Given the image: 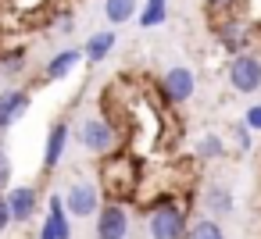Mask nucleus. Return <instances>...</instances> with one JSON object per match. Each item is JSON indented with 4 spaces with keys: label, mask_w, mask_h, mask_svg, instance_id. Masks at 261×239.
<instances>
[{
    "label": "nucleus",
    "mask_w": 261,
    "mask_h": 239,
    "mask_svg": "<svg viewBox=\"0 0 261 239\" xmlns=\"http://www.w3.org/2000/svg\"><path fill=\"white\" fill-rule=\"evenodd\" d=\"M65 207L72 218H97V211L104 207V193L97 178H75L65 193Z\"/></svg>",
    "instance_id": "obj_5"
},
{
    "label": "nucleus",
    "mask_w": 261,
    "mask_h": 239,
    "mask_svg": "<svg viewBox=\"0 0 261 239\" xmlns=\"http://www.w3.org/2000/svg\"><path fill=\"white\" fill-rule=\"evenodd\" d=\"M29 104H33V93L22 86H11L0 93V136H8V129L29 111Z\"/></svg>",
    "instance_id": "obj_12"
},
{
    "label": "nucleus",
    "mask_w": 261,
    "mask_h": 239,
    "mask_svg": "<svg viewBox=\"0 0 261 239\" xmlns=\"http://www.w3.org/2000/svg\"><path fill=\"white\" fill-rule=\"evenodd\" d=\"M186 239H225V228L215 221V218H193L190 221V232H186Z\"/></svg>",
    "instance_id": "obj_20"
},
{
    "label": "nucleus",
    "mask_w": 261,
    "mask_h": 239,
    "mask_svg": "<svg viewBox=\"0 0 261 239\" xmlns=\"http://www.w3.org/2000/svg\"><path fill=\"white\" fill-rule=\"evenodd\" d=\"M36 239H72V214H68L61 193H50L47 196V214L40 221Z\"/></svg>",
    "instance_id": "obj_7"
},
{
    "label": "nucleus",
    "mask_w": 261,
    "mask_h": 239,
    "mask_svg": "<svg viewBox=\"0 0 261 239\" xmlns=\"http://www.w3.org/2000/svg\"><path fill=\"white\" fill-rule=\"evenodd\" d=\"M140 182H143V164L136 154L129 150H115L108 157H100V168H97V186L104 193V200H115V203H125L140 193Z\"/></svg>",
    "instance_id": "obj_2"
},
{
    "label": "nucleus",
    "mask_w": 261,
    "mask_h": 239,
    "mask_svg": "<svg viewBox=\"0 0 261 239\" xmlns=\"http://www.w3.org/2000/svg\"><path fill=\"white\" fill-rule=\"evenodd\" d=\"M11 189V157H8V146L0 143V193Z\"/></svg>",
    "instance_id": "obj_23"
},
{
    "label": "nucleus",
    "mask_w": 261,
    "mask_h": 239,
    "mask_svg": "<svg viewBox=\"0 0 261 239\" xmlns=\"http://www.w3.org/2000/svg\"><path fill=\"white\" fill-rule=\"evenodd\" d=\"M58 29H61V33H72V29H75V15H72V11H65V15L58 18Z\"/></svg>",
    "instance_id": "obj_26"
},
{
    "label": "nucleus",
    "mask_w": 261,
    "mask_h": 239,
    "mask_svg": "<svg viewBox=\"0 0 261 239\" xmlns=\"http://www.w3.org/2000/svg\"><path fill=\"white\" fill-rule=\"evenodd\" d=\"M225 79H229V86H232L236 93H243V97L257 93V89H261V57H257V54H236V57H229Z\"/></svg>",
    "instance_id": "obj_6"
},
{
    "label": "nucleus",
    "mask_w": 261,
    "mask_h": 239,
    "mask_svg": "<svg viewBox=\"0 0 261 239\" xmlns=\"http://www.w3.org/2000/svg\"><path fill=\"white\" fill-rule=\"evenodd\" d=\"M193 93H197V75H193L186 65H175V68H168V72L161 75V97H165V104L179 107V104H186Z\"/></svg>",
    "instance_id": "obj_8"
},
{
    "label": "nucleus",
    "mask_w": 261,
    "mask_h": 239,
    "mask_svg": "<svg viewBox=\"0 0 261 239\" xmlns=\"http://www.w3.org/2000/svg\"><path fill=\"white\" fill-rule=\"evenodd\" d=\"M211 33L218 40V47L236 57V54H250L254 47V25L236 11V15H222V18H211Z\"/></svg>",
    "instance_id": "obj_4"
},
{
    "label": "nucleus",
    "mask_w": 261,
    "mask_h": 239,
    "mask_svg": "<svg viewBox=\"0 0 261 239\" xmlns=\"http://www.w3.org/2000/svg\"><path fill=\"white\" fill-rule=\"evenodd\" d=\"M229 157V139L218 132H204L197 139V161H222Z\"/></svg>",
    "instance_id": "obj_16"
},
{
    "label": "nucleus",
    "mask_w": 261,
    "mask_h": 239,
    "mask_svg": "<svg viewBox=\"0 0 261 239\" xmlns=\"http://www.w3.org/2000/svg\"><path fill=\"white\" fill-rule=\"evenodd\" d=\"M0 72L18 79L25 72V47H0Z\"/></svg>",
    "instance_id": "obj_19"
},
{
    "label": "nucleus",
    "mask_w": 261,
    "mask_h": 239,
    "mask_svg": "<svg viewBox=\"0 0 261 239\" xmlns=\"http://www.w3.org/2000/svg\"><path fill=\"white\" fill-rule=\"evenodd\" d=\"M8 207H11V218L15 225H29L36 214H40V189L36 186H11L4 193Z\"/></svg>",
    "instance_id": "obj_11"
},
{
    "label": "nucleus",
    "mask_w": 261,
    "mask_h": 239,
    "mask_svg": "<svg viewBox=\"0 0 261 239\" xmlns=\"http://www.w3.org/2000/svg\"><path fill=\"white\" fill-rule=\"evenodd\" d=\"M79 61H83V50L79 47H65V50H58L47 65H43V75H40V82L43 86H50V82H61V79H68L75 68H79Z\"/></svg>",
    "instance_id": "obj_13"
},
{
    "label": "nucleus",
    "mask_w": 261,
    "mask_h": 239,
    "mask_svg": "<svg viewBox=\"0 0 261 239\" xmlns=\"http://www.w3.org/2000/svg\"><path fill=\"white\" fill-rule=\"evenodd\" d=\"M75 139L83 143L86 154L108 157V154H115L122 146V129H118V122L111 114H86L79 122V129H75Z\"/></svg>",
    "instance_id": "obj_3"
},
{
    "label": "nucleus",
    "mask_w": 261,
    "mask_h": 239,
    "mask_svg": "<svg viewBox=\"0 0 261 239\" xmlns=\"http://www.w3.org/2000/svg\"><path fill=\"white\" fill-rule=\"evenodd\" d=\"M0 79H4V72H0Z\"/></svg>",
    "instance_id": "obj_27"
},
{
    "label": "nucleus",
    "mask_w": 261,
    "mask_h": 239,
    "mask_svg": "<svg viewBox=\"0 0 261 239\" xmlns=\"http://www.w3.org/2000/svg\"><path fill=\"white\" fill-rule=\"evenodd\" d=\"M243 125H247L250 132H261V104H250V107L243 111Z\"/></svg>",
    "instance_id": "obj_24"
},
{
    "label": "nucleus",
    "mask_w": 261,
    "mask_h": 239,
    "mask_svg": "<svg viewBox=\"0 0 261 239\" xmlns=\"http://www.w3.org/2000/svg\"><path fill=\"white\" fill-rule=\"evenodd\" d=\"M204 211H207V218H225V214H232V189L229 186H222V182H207L204 186Z\"/></svg>",
    "instance_id": "obj_14"
},
{
    "label": "nucleus",
    "mask_w": 261,
    "mask_h": 239,
    "mask_svg": "<svg viewBox=\"0 0 261 239\" xmlns=\"http://www.w3.org/2000/svg\"><path fill=\"white\" fill-rule=\"evenodd\" d=\"M11 225H15V218H11V207H8L4 193H0V235H4V232H8Z\"/></svg>",
    "instance_id": "obj_25"
},
{
    "label": "nucleus",
    "mask_w": 261,
    "mask_h": 239,
    "mask_svg": "<svg viewBox=\"0 0 261 239\" xmlns=\"http://www.w3.org/2000/svg\"><path fill=\"white\" fill-rule=\"evenodd\" d=\"M68 139H72V122L68 118H58L50 129H47V143H43V175L58 171L65 150H68Z\"/></svg>",
    "instance_id": "obj_10"
},
{
    "label": "nucleus",
    "mask_w": 261,
    "mask_h": 239,
    "mask_svg": "<svg viewBox=\"0 0 261 239\" xmlns=\"http://www.w3.org/2000/svg\"><path fill=\"white\" fill-rule=\"evenodd\" d=\"M115 43H118V36H115V29H100V33H93L86 43H83V61H90V65H100L111 50H115Z\"/></svg>",
    "instance_id": "obj_15"
},
{
    "label": "nucleus",
    "mask_w": 261,
    "mask_h": 239,
    "mask_svg": "<svg viewBox=\"0 0 261 239\" xmlns=\"http://www.w3.org/2000/svg\"><path fill=\"white\" fill-rule=\"evenodd\" d=\"M147 232L150 239H186L190 232V196H179L175 189H165L143 203Z\"/></svg>",
    "instance_id": "obj_1"
},
{
    "label": "nucleus",
    "mask_w": 261,
    "mask_h": 239,
    "mask_svg": "<svg viewBox=\"0 0 261 239\" xmlns=\"http://www.w3.org/2000/svg\"><path fill=\"white\" fill-rule=\"evenodd\" d=\"M165 22H168V0H147V4L140 8V15H136L140 29H158Z\"/></svg>",
    "instance_id": "obj_17"
},
{
    "label": "nucleus",
    "mask_w": 261,
    "mask_h": 239,
    "mask_svg": "<svg viewBox=\"0 0 261 239\" xmlns=\"http://www.w3.org/2000/svg\"><path fill=\"white\" fill-rule=\"evenodd\" d=\"M129 235V207L104 200V207L97 211V239H125Z\"/></svg>",
    "instance_id": "obj_9"
},
{
    "label": "nucleus",
    "mask_w": 261,
    "mask_h": 239,
    "mask_svg": "<svg viewBox=\"0 0 261 239\" xmlns=\"http://www.w3.org/2000/svg\"><path fill=\"white\" fill-rule=\"evenodd\" d=\"M229 143H232V150H240V154H250V150H254V132L243 125V118L229 125Z\"/></svg>",
    "instance_id": "obj_21"
},
{
    "label": "nucleus",
    "mask_w": 261,
    "mask_h": 239,
    "mask_svg": "<svg viewBox=\"0 0 261 239\" xmlns=\"http://www.w3.org/2000/svg\"><path fill=\"white\" fill-rule=\"evenodd\" d=\"M104 15L111 25H125L140 15V0H104Z\"/></svg>",
    "instance_id": "obj_18"
},
{
    "label": "nucleus",
    "mask_w": 261,
    "mask_h": 239,
    "mask_svg": "<svg viewBox=\"0 0 261 239\" xmlns=\"http://www.w3.org/2000/svg\"><path fill=\"white\" fill-rule=\"evenodd\" d=\"M207 18H222V15H236L243 8V0H204Z\"/></svg>",
    "instance_id": "obj_22"
}]
</instances>
